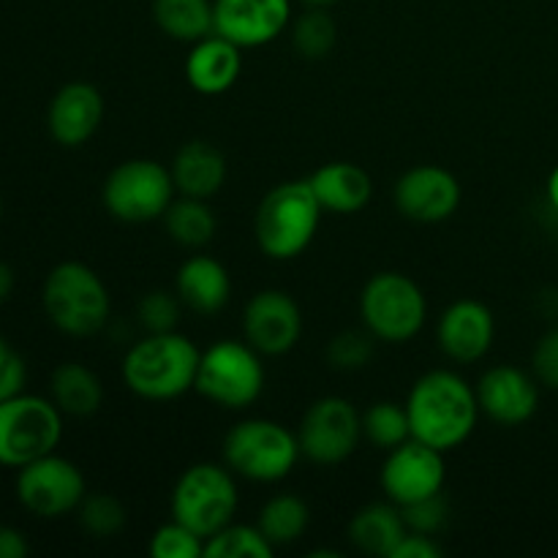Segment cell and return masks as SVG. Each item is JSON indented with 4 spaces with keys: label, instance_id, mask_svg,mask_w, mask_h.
<instances>
[{
    "label": "cell",
    "instance_id": "obj_1",
    "mask_svg": "<svg viewBox=\"0 0 558 558\" xmlns=\"http://www.w3.org/2000/svg\"><path fill=\"white\" fill-rule=\"evenodd\" d=\"M412 439L439 452L466 445L480 420L477 390L461 374L447 368L428 371L412 385L407 396Z\"/></svg>",
    "mask_w": 558,
    "mask_h": 558
},
{
    "label": "cell",
    "instance_id": "obj_2",
    "mask_svg": "<svg viewBox=\"0 0 558 558\" xmlns=\"http://www.w3.org/2000/svg\"><path fill=\"white\" fill-rule=\"evenodd\" d=\"M202 352L183 332H147L125 352L123 385L145 401H174L194 390Z\"/></svg>",
    "mask_w": 558,
    "mask_h": 558
},
{
    "label": "cell",
    "instance_id": "obj_3",
    "mask_svg": "<svg viewBox=\"0 0 558 558\" xmlns=\"http://www.w3.org/2000/svg\"><path fill=\"white\" fill-rule=\"evenodd\" d=\"M322 205L308 180H287L262 196L254 216V238L262 254L276 262L298 259L314 243Z\"/></svg>",
    "mask_w": 558,
    "mask_h": 558
},
{
    "label": "cell",
    "instance_id": "obj_4",
    "mask_svg": "<svg viewBox=\"0 0 558 558\" xmlns=\"http://www.w3.org/2000/svg\"><path fill=\"white\" fill-rule=\"evenodd\" d=\"M47 319L71 338H90L109 322L112 300L107 283L85 262H60L41 289Z\"/></svg>",
    "mask_w": 558,
    "mask_h": 558
},
{
    "label": "cell",
    "instance_id": "obj_5",
    "mask_svg": "<svg viewBox=\"0 0 558 558\" xmlns=\"http://www.w3.org/2000/svg\"><path fill=\"white\" fill-rule=\"evenodd\" d=\"M300 456L298 434L276 420H240L223 436V461L251 483H281L298 466Z\"/></svg>",
    "mask_w": 558,
    "mask_h": 558
},
{
    "label": "cell",
    "instance_id": "obj_6",
    "mask_svg": "<svg viewBox=\"0 0 558 558\" xmlns=\"http://www.w3.org/2000/svg\"><path fill=\"white\" fill-rule=\"evenodd\" d=\"M363 327L385 343H409L428 319V300L414 278L398 270L376 272L360 292Z\"/></svg>",
    "mask_w": 558,
    "mask_h": 558
},
{
    "label": "cell",
    "instance_id": "obj_7",
    "mask_svg": "<svg viewBox=\"0 0 558 558\" xmlns=\"http://www.w3.org/2000/svg\"><path fill=\"white\" fill-rule=\"evenodd\" d=\"M238 507L234 472L218 463H194L180 474L172 488V518L205 539L232 523Z\"/></svg>",
    "mask_w": 558,
    "mask_h": 558
},
{
    "label": "cell",
    "instance_id": "obj_8",
    "mask_svg": "<svg viewBox=\"0 0 558 558\" xmlns=\"http://www.w3.org/2000/svg\"><path fill=\"white\" fill-rule=\"evenodd\" d=\"M194 390L221 409H248L265 390L262 354L248 341H218L199 357Z\"/></svg>",
    "mask_w": 558,
    "mask_h": 558
},
{
    "label": "cell",
    "instance_id": "obj_9",
    "mask_svg": "<svg viewBox=\"0 0 558 558\" xmlns=\"http://www.w3.org/2000/svg\"><path fill=\"white\" fill-rule=\"evenodd\" d=\"M178 199L172 169L153 158H131L107 174L101 202L107 213L125 223H147L163 218Z\"/></svg>",
    "mask_w": 558,
    "mask_h": 558
},
{
    "label": "cell",
    "instance_id": "obj_10",
    "mask_svg": "<svg viewBox=\"0 0 558 558\" xmlns=\"http://www.w3.org/2000/svg\"><path fill=\"white\" fill-rule=\"evenodd\" d=\"M63 439V412L41 396L0 401V466L22 469L58 450Z\"/></svg>",
    "mask_w": 558,
    "mask_h": 558
},
{
    "label": "cell",
    "instance_id": "obj_11",
    "mask_svg": "<svg viewBox=\"0 0 558 558\" xmlns=\"http://www.w3.org/2000/svg\"><path fill=\"white\" fill-rule=\"evenodd\" d=\"M298 441L311 463L338 466L352 458L363 441V414L341 396L316 398L300 420Z\"/></svg>",
    "mask_w": 558,
    "mask_h": 558
},
{
    "label": "cell",
    "instance_id": "obj_12",
    "mask_svg": "<svg viewBox=\"0 0 558 558\" xmlns=\"http://www.w3.org/2000/svg\"><path fill=\"white\" fill-rule=\"evenodd\" d=\"M85 494L87 485L80 466L54 452L16 469V499L27 512L44 521L76 512Z\"/></svg>",
    "mask_w": 558,
    "mask_h": 558
},
{
    "label": "cell",
    "instance_id": "obj_13",
    "mask_svg": "<svg viewBox=\"0 0 558 558\" xmlns=\"http://www.w3.org/2000/svg\"><path fill=\"white\" fill-rule=\"evenodd\" d=\"M445 480V452L434 450V447L423 445L417 439L403 441L401 447L387 452L379 474L381 490L398 507L414 505V501L441 494Z\"/></svg>",
    "mask_w": 558,
    "mask_h": 558
},
{
    "label": "cell",
    "instance_id": "obj_14",
    "mask_svg": "<svg viewBox=\"0 0 558 558\" xmlns=\"http://www.w3.org/2000/svg\"><path fill=\"white\" fill-rule=\"evenodd\" d=\"M243 336L262 357H281L303 336V311L292 294L262 289L243 308Z\"/></svg>",
    "mask_w": 558,
    "mask_h": 558
},
{
    "label": "cell",
    "instance_id": "obj_15",
    "mask_svg": "<svg viewBox=\"0 0 558 558\" xmlns=\"http://www.w3.org/2000/svg\"><path fill=\"white\" fill-rule=\"evenodd\" d=\"M292 25V0H213V33L240 49L265 47Z\"/></svg>",
    "mask_w": 558,
    "mask_h": 558
},
{
    "label": "cell",
    "instance_id": "obj_16",
    "mask_svg": "<svg viewBox=\"0 0 558 558\" xmlns=\"http://www.w3.org/2000/svg\"><path fill=\"white\" fill-rule=\"evenodd\" d=\"M461 183L450 169L420 163L398 178L396 207L409 221L439 223L456 216L461 207Z\"/></svg>",
    "mask_w": 558,
    "mask_h": 558
},
{
    "label": "cell",
    "instance_id": "obj_17",
    "mask_svg": "<svg viewBox=\"0 0 558 558\" xmlns=\"http://www.w3.org/2000/svg\"><path fill=\"white\" fill-rule=\"evenodd\" d=\"M480 412L496 425L515 428L529 423L539 409V381L515 365H494L477 381Z\"/></svg>",
    "mask_w": 558,
    "mask_h": 558
},
{
    "label": "cell",
    "instance_id": "obj_18",
    "mask_svg": "<svg viewBox=\"0 0 558 558\" xmlns=\"http://www.w3.org/2000/svg\"><path fill=\"white\" fill-rule=\"evenodd\" d=\"M439 347L452 363L472 365L490 352L496 338L494 311L472 298L456 300L439 316Z\"/></svg>",
    "mask_w": 558,
    "mask_h": 558
},
{
    "label": "cell",
    "instance_id": "obj_19",
    "mask_svg": "<svg viewBox=\"0 0 558 558\" xmlns=\"http://www.w3.org/2000/svg\"><path fill=\"white\" fill-rule=\"evenodd\" d=\"M104 96L90 82H69L49 101V134L63 147H82L104 123Z\"/></svg>",
    "mask_w": 558,
    "mask_h": 558
},
{
    "label": "cell",
    "instance_id": "obj_20",
    "mask_svg": "<svg viewBox=\"0 0 558 558\" xmlns=\"http://www.w3.org/2000/svg\"><path fill=\"white\" fill-rule=\"evenodd\" d=\"M243 71V49L229 38L210 33L191 44L185 58V80L202 96H221L232 90Z\"/></svg>",
    "mask_w": 558,
    "mask_h": 558
},
{
    "label": "cell",
    "instance_id": "obj_21",
    "mask_svg": "<svg viewBox=\"0 0 558 558\" xmlns=\"http://www.w3.org/2000/svg\"><path fill=\"white\" fill-rule=\"evenodd\" d=\"M174 292L185 308L196 314H218L232 298V278L218 259L207 254H194L180 265L174 276Z\"/></svg>",
    "mask_w": 558,
    "mask_h": 558
},
{
    "label": "cell",
    "instance_id": "obj_22",
    "mask_svg": "<svg viewBox=\"0 0 558 558\" xmlns=\"http://www.w3.org/2000/svg\"><path fill=\"white\" fill-rule=\"evenodd\" d=\"M314 196L319 199L322 210L336 216H354L363 210L374 196V180L363 167L352 161L322 163L308 178Z\"/></svg>",
    "mask_w": 558,
    "mask_h": 558
},
{
    "label": "cell",
    "instance_id": "obj_23",
    "mask_svg": "<svg viewBox=\"0 0 558 558\" xmlns=\"http://www.w3.org/2000/svg\"><path fill=\"white\" fill-rule=\"evenodd\" d=\"M169 169L180 196L210 199L227 183V156L207 140H191L180 145Z\"/></svg>",
    "mask_w": 558,
    "mask_h": 558
},
{
    "label": "cell",
    "instance_id": "obj_24",
    "mask_svg": "<svg viewBox=\"0 0 558 558\" xmlns=\"http://www.w3.org/2000/svg\"><path fill=\"white\" fill-rule=\"evenodd\" d=\"M407 523H403L401 507L387 501H374L365 505L363 510L354 512L349 521V543L365 556L376 558H390L396 545L407 534Z\"/></svg>",
    "mask_w": 558,
    "mask_h": 558
},
{
    "label": "cell",
    "instance_id": "obj_25",
    "mask_svg": "<svg viewBox=\"0 0 558 558\" xmlns=\"http://www.w3.org/2000/svg\"><path fill=\"white\" fill-rule=\"evenodd\" d=\"M49 390H52L54 407L69 417H90L101 409L104 403V385L87 365L74 363H60L52 371L49 379Z\"/></svg>",
    "mask_w": 558,
    "mask_h": 558
},
{
    "label": "cell",
    "instance_id": "obj_26",
    "mask_svg": "<svg viewBox=\"0 0 558 558\" xmlns=\"http://www.w3.org/2000/svg\"><path fill=\"white\" fill-rule=\"evenodd\" d=\"M161 221L169 238L191 251L205 248L207 243H213L218 232V218L213 207L207 205V199H194V196L174 199L169 210L163 213Z\"/></svg>",
    "mask_w": 558,
    "mask_h": 558
},
{
    "label": "cell",
    "instance_id": "obj_27",
    "mask_svg": "<svg viewBox=\"0 0 558 558\" xmlns=\"http://www.w3.org/2000/svg\"><path fill=\"white\" fill-rule=\"evenodd\" d=\"M153 20L174 41L194 44L213 33V0H153Z\"/></svg>",
    "mask_w": 558,
    "mask_h": 558
},
{
    "label": "cell",
    "instance_id": "obj_28",
    "mask_svg": "<svg viewBox=\"0 0 558 558\" xmlns=\"http://www.w3.org/2000/svg\"><path fill=\"white\" fill-rule=\"evenodd\" d=\"M311 521L308 505L294 494H276L265 501L256 526L262 529L272 548H287L294 545L305 534Z\"/></svg>",
    "mask_w": 558,
    "mask_h": 558
},
{
    "label": "cell",
    "instance_id": "obj_29",
    "mask_svg": "<svg viewBox=\"0 0 558 558\" xmlns=\"http://www.w3.org/2000/svg\"><path fill=\"white\" fill-rule=\"evenodd\" d=\"M338 25L327 9L305 5L303 14L292 22V47L305 60H325L336 49Z\"/></svg>",
    "mask_w": 558,
    "mask_h": 558
},
{
    "label": "cell",
    "instance_id": "obj_30",
    "mask_svg": "<svg viewBox=\"0 0 558 558\" xmlns=\"http://www.w3.org/2000/svg\"><path fill=\"white\" fill-rule=\"evenodd\" d=\"M363 439L379 450L390 452L412 439V423H409L407 403L376 401L363 414Z\"/></svg>",
    "mask_w": 558,
    "mask_h": 558
},
{
    "label": "cell",
    "instance_id": "obj_31",
    "mask_svg": "<svg viewBox=\"0 0 558 558\" xmlns=\"http://www.w3.org/2000/svg\"><path fill=\"white\" fill-rule=\"evenodd\" d=\"M276 548L262 534L259 526L227 523L221 532L205 539V558H270Z\"/></svg>",
    "mask_w": 558,
    "mask_h": 558
},
{
    "label": "cell",
    "instance_id": "obj_32",
    "mask_svg": "<svg viewBox=\"0 0 558 558\" xmlns=\"http://www.w3.org/2000/svg\"><path fill=\"white\" fill-rule=\"evenodd\" d=\"M76 521H80L82 532H87L96 539H109L120 534L129 523V510L123 501L112 494H85L82 505L76 507Z\"/></svg>",
    "mask_w": 558,
    "mask_h": 558
},
{
    "label": "cell",
    "instance_id": "obj_33",
    "mask_svg": "<svg viewBox=\"0 0 558 558\" xmlns=\"http://www.w3.org/2000/svg\"><path fill=\"white\" fill-rule=\"evenodd\" d=\"M374 341L368 330H341L327 343V363L343 374L363 371L374 357Z\"/></svg>",
    "mask_w": 558,
    "mask_h": 558
},
{
    "label": "cell",
    "instance_id": "obj_34",
    "mask_svg": "<svg viewBox=\"0 0 558 558\" xmlns=\"http://www.w3.org/2000/svg\"><path fill=\"white\" fill-rule=\"evenodd\" d=\"M147 550L153 558H205V537L172 518L156 529Z\"/></svg>",
    "mask_w": 558,
    "mask_h": 558
},
{
    "label": "cell",
    "instance_id": "obj_35",
    "mask_svg": "<svg viewBox=\"0 0 558 558\" xmlns=\"http://www.w3.org/2000/svg\"><path fill=\"white\" fill-rule=\"evenodd\" d=\"M180 303L178 292H167V289H153L136 305V319H140L145 332H172L180 322Z\"/></svg>",
    "mask_w": 558,
    "mask_h": 558
},
{
    "label": "cell",
    "instance_id": "obj_36",
    "mask_svg": "<svg viewBox=\"0 0 558 558\" xmlns=\"http://www.w3.org/2000/svg\"><path fill=\"white\" fill-rule=\"evenodd\" d=\"M401 515L409 532L430 534V537H434L436 532H441L447 518H450V507H447L445 496L436 494V496H428V499L414 501V505L401 507Z\"/></svg>",
    "mask_w": 558,
    "mask_h": 558
},
{
    "label": "cell",
    "instance_id": "obj_37",
    "mask_svg": "<svg viewBox=\"0 0 558 558\" xmlns=\"http://www.w3.org/2000/svg\"><path fill=\"white\" fill-rule=\"evenodd\" d=\"M534 379L548 390H558V327H550L532 354Z\"/></svg>",
    "mask_w": 558,
    "mask_h": 558
},
{
    "label": "cell",
    "instance_id": "obj_38",
    "mask_svg": "<svg viewBox=\"0 0 558 558\" xmlns=\"http://www.w3.org/2000/svg\"><path fill=\"white\" fill-rule=\"evenodd\" d=\"M27 381V365L20 352L11 349V343L0 336V401L14 398L25 392Z\"/></svg>",
    "mask_w": 558,
    "mask_h": 558
},
{
    "label": "cell",
    "instance_id": "obj_39",
    "mask_svg": "<svg viewBox=\"0 0 558 558\" xmlns=\"http://www.w3.org/2000/svg\"><path fill=\"white\" fill-rule=\"evenodd\" d=\"M445 556V548L436 543L430 534L420 532H407L401 537V543L396 545L390 558H441Z\"/></svg>",
    "mask_w": 558,
    "mask_h": 558
},
{
    "label": "cell",
    "instance_id": "obj_40",
    "mask_svg": "<svg viewBox=\"0 0 558 558\" xmlns=\"http://www.w3.org/2000/svg\"><path fill=\"white\" fill-rule=\"evenodd\" d=\"M31 554V543L14 526H0V558H25Z\"/></svg>",
    "mask_w": 558,
    "mask_h": 558
},
{
    "label": "cell",
    "instance_id": "obj_41",
    "mask_svg": "<svg viewBox=\"0 0 558 558\" xmlns=\"http://www.w3.org/2000/svg\"><path fill=\"white\" fill-rule=\"evenodd\" d=\"M14 292V270L5 262H0V305L11 298Z\"/></svg>",
    "mask_w": 558,
    "mask_h": 558
},
{
    "label": "cell",
    "instance_id": "obj_42",
    "mask_svg": "<svg viewBox=\"0 0 558 558\" xmlns=\"http://www.w3.org/2000/svg\"><path fill=\"white\" fill-rule=\"evenodd\" d=\"M548 202L554 205V210H558V167L550 172V178H548Z\"/></svg>",
    "mask_w": 558,
    "mask_h": 558
},
{
    "label": "cell",
    "instance_id": "obj_43",
    "mask_svg": "<svg viewBox=\"0 0 558 558\" xmlns=\"http://www.w3.org/2000/svg\"><path fill=\"white\" fill-rule=\"evenodd\" d=\"M303 5H316V9H330V5L341 3V0H300Z\"/></svg>",
    "mask_w": 558,
    "mask_h": 558
},
{
    "label": "cell",
    "instance_id": "obj_44",
    "mask_svg": "<svg viewBox=\"0 0 558 558\" xmlns=\"http://www.w3.org/2000/svg\"><path fill=\"white\" fill-rule=\"evenodd\" d=\"M0 218H3V196H0Z\"/></svg>",
    "mask_w": 558,
    "mask_h": 558
}]
</instances>
